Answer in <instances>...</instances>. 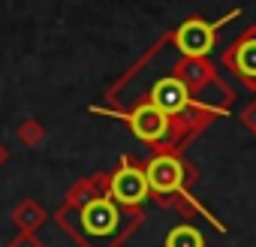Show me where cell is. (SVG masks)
<instances>
[{"mask_svg":"<svg viewBox=\"0 0 256 247\" xmlns=\"http://www.w3.org/2000/svg\"><path fill=\"white\" fill-rule=\"evenodd\" d=\"M78 223H82V241L88 247H114L133 217L126 214L112 196H94L78 208Z\"/></svg>","mask_w":256,"mask_h":247,"instance_id":"cell-1","label":"cell"},{"mask_svg":"<svg viewBox=\"0 0 256 247\" xmlns=\"http://www.w3.org/2000/svg\"><path fill=\"white\" fill-rule=\"evenodd\" d=\"M238 16H241V12L232 10L229 16H223V18H217V22H202V18L184 22V24L175 30V46H178V52L187 54V58H193V60L211 54V48H214V42H217V28L226 24L229 18H238Z\"/></svg>","mask_w":256,"mask_h":247,"instance_id":"cell-2","label":"cell"},{"mask_svg":"<svg viewBox=\"0 0 256 247\" xmlns=\"http://www.w3.org/2000/svg\"><path fill=\"white\" fill-rule=\"evenodd\" d=\"M118 118H124L126 124H130L133 136L142 139V142H148V145H160V142H166L169 133H172L169 114H166L163 108H157L154 102H142V106H136L130 114H118Z\"/></svg>","mask_w":256,"mask_h":247,"instance_id":"cell-3","label":"cell"},{"mask_svg":"<svg viewBox=\"0 0 256 247\" xmlns=\"http://www.w3.org/2000/svg\"><path fill=\"white\" fill-rule=\"evenodd\" d=\"M108 193H112V199H114L120 208H136V205H142V202L148 199L151 187H148V178H145L142 169L124 163V166L112 175Z\"/></svg>","mask_w":256,"mask_h":247,"instance_id":"cell-4","label":"cell"},{"mask_svg":"<svg viewBox=\"0 0 256 247\" xmlns=\"http://www.w3.org/2000/svg\"><path fill=\"white\" fill-rule=\"evenodd\" d=\"M148 96H151L148 102H154L157 108H163L169 118L190 108V84H187L181 76H160V78L151 84Z\"/></svg>","mask_w":256,"mask_h":247,"instance_id":"cell-5","label":"cell"},{"mask_svg":"<svg viewBox=\"0 0 256 247\" xmlns=\"http://www.w3.org/2000/svg\"><path fill=\"white\" fill-rule=\"evenodd\" d=\"M145 178H148V187L151 193H160V196H169V193H178L184 187V163L163 154V157H154L148 166H145Z\"/></svg>","mask_w":256,"mask_h":247,"instance_id":"cell-6","label":"cell"},{"mask_svg":"<svg viewBox=\"0 0 256 247\" xmlns=\"http://www.w3.org/2000/svg\"><path fill=\"white\" fill-rule=\"evenodd\" d=\"M229 60H232V70H235L241 78H247V82L256 88V36H247V40H241V42L232 48Z\"/></svg>","mask_w":256,"mask_h":247,"instance_id":"cell-7","label":"cell"},{"mask_svg":"<svg viewBox=\"0 0 256 247\" xmlns=\"http://www.w3.org/2000/svg\"><path fill=\"white\" fill-rule=\"evenodd\" d=\"M163 247H205V235H202L196 226L181 223V226H175V229L166 235Z\"/></svg>","mask_w":256,"mask_h":247,"instance_id":"cell-8","label":"cell"}]
</instances>
